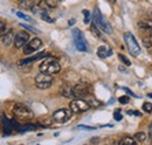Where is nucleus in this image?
Segmentation results:
<instances>
[{
	"label": "nucleus",
	"mask_w": 152,
	"mask_h": 145,
	"mask_svg": "<svg viewBox=\"0 0 152 145\" xmlns=\"http://www.w3.org/2000/svg\"><path fill=\"white\" fill-rule=\"evenodd\" d=\"M93 22L95 23L101 31H103L104 33H107V34H111V33H113V28H111V26H110L109 22L104 19V17L102 15V13H101V11H99L98 8H95V10H94Z\"/></svg>",
	"instance_id": "f257e3e1"
},
{
	"label": "nucleus",
	"mask_w": 152,
	"mask_h": 145,
	"mask_svg": "<svg viewBox=\"0 0 152 145\" xmlns=\"http://www.w3.org/2000/svg\"><path fill=\"white\" fill-rule=\"evenodd\" d=\"M40 72L49 74V75H56L61 72V66L57 60H54V59L45 60L40 64Z\"/></svg>",
	"instance_id": "f03ea898"
},
{
	"label": "nucleus",
	"mask_w": 152,
	"mask_h": 145,
	"mask_svg": "<svg viewBox=\"0 0 152 145\" xmlns=\"http://www.w3.org/2000/svg\"><path fill=\"white\" fill-rule=\"evenodd\" d=\"M34 82H35V86H37L38 89L45 90V89L50 88V86L54 82V78H53V75H49V74L41 72L35 76Z\"/></svg>",
	"instance_id": "7ed1b4c3"
},
{
	"label": "nucleus",
	"mask_w": 152,
	"mask_h": 145,
	"mask_svg": "<svg viewBox=\"0 0 152 145\" xmlns=\"http://www.w3.org/2000/svg\"><path fill=\"white\" fill-rule=\"evenodd\" d=\"M72 33H73V39H74L76 49L80 51V52H88L89 51L88 42H87L86 37L83 35V33L78 28H74Z\"/></svg>",
	"instance_id": "20e7f679"
},
{
	"label": "nucleus",
	"mask_w": 152,
	"mask_h": 145,
	"mask_svg": "<svg viewBox=\"0 0 152 145\" xmlns=\"http://www.w3.org/2000/svg\"><path fill=\"white\" fill-rule=\"evenodd\" d=\"M12 112L19 119H31V118H33L32 110L28 107H26L25 104H21V103H15L13 105Z\"/></svg>",
	"instance_id": "39448f33"
},
{
	"label": "nucleus",
	"mask_w": 152,
	"mask_h": 145,
	"mask_svg": "<svg viewBox=\"0 0 152 145\" xmlns=\"http://www.w3.org/2000/svg\"><path fill=\"white\" fill-rule=\"evenodd\" d=\"M124 41H125V45L128 47L129 53L132 56H138V55L140 54V47L137 43V40L134 39V36L131 33L128 32V33L124 34Z\"/></svg>",
	"instance_id": "423d86ee"
},
{
	"label": "nucleus",
	"mask_w": 152,
	"mask_h": 145,
	"mask_svg": "<svg viewBox=\"0 0 152 145\" xmlns=\"http://www.w3.org/2000/svg\"><path fill=\"white\" fill-rule=\"evenodd\" d=\"M90 84L87 82H80L73 87V97L74 98H86L90 95Z\"/></svg>",
	"instance_id": "0eeeda50"
},
{
	"label": "nucleus",
	"mask_w": 152,
	"mask_h": 145,
	"mask_svg": "<svg viewBox=\"0 0 152 145\" xmlns=\"http://www.w3.org/2000/svg\"><path fill=\"white\" fill-rule=\"evenodd\" d=\"M69 109L73 111V114H81V112H84V111L89 110L90 105L88 104V102L86 100L76 98V100H73L69 103Z\"/></svg>",
	"instance_id": "6e6552de"
},
{
	"label": "nucleus",
	"mask_w": 152,
	"mask_h": 145,
	"mask_svg": "<svg viewBox=\"0 0 152 145\" xmlns=\"http://www.w3.org/2000/svg\"><path fill=\"white\" fill-rule=\"evenodd\" d=\"M73 111L70 109H58L53 114V119L57 123H66L70 119Z\"/></svg>",
	"instance_id": "1a4fd4ad"
},
{
	"label": "nucleus",
	"mask_w": 152,
	"mask_h": 145,
	"mask_svg": "<svg viewBox=\"0 0 152 145\" xmlns=\"http://www.w3.org/2000/svg\"><path fill=\"white\" fill-rule=\"evenodd\" d=\"M41 46H42V41L39 39V37H34V39H32L31 41H28L25 46H23V54L26 55H31L33 54L34 52H37L38 49L41 48Z\"/></svg>",
	"instance_id": "9d476101"
},
{
	"label": "nucleus",
	"mask_w": 152,
	"mask_h": 145,
	"mask_svg": "<svg viewBox=\"0 0 152 145\" xmlns=\"http://www.w3.org/2000/svg\"><path fill=\"white\" fill-rule=\"evenodd\" d=\"M29 41V33L26 31H21L19 33L15 34V39H14V47L17 49L23 48V46Z\"/></svg>",
	"instance_id": "9b49d317"
},
{
	"label": "nucleus",
	"mask_w": 152,
	"mask_h": 145,
	"mask_svg": "<svg viewBox=\"0 0 152 145\" xmlns=\"http://www.w3.org/2000/svg\"><path fill=\"white\" fill-rule=\"evenodd\" d=\"M14 39H15V34H14V31H13V29H8V31L6 32V34L1 37L2 43H4V46H6V47L13 45V43H14Z\"/></svg>",
	"instance_id": "f8f14e48"
},
{
	"label": "nucleus",
	"mask_w": 152,
	"mask_h": 145,
	"mask_svg": "<svg viewBox=\"0 0 152 145\" xmlns=\"http://www.w3.org/2000/svg\"><path fill=\"white\" fill-rule=\"evenodd\" d=\"M47 55H48V53H47V52L39 53V54L32 56V57H28V59H25V60H21V61H19V66H26V64L33 63L34 61H38V60L42 59V57H45V56H47Z\"/></svg>",
	"instance_id": "ddd939ff"
},
{
	"label": "nucleus",
	"mask_w": 152,
	"mask_h": 145,
	"mask_svg": "<svg viewBox=\"0 0 152 145\" xmlns=\"http://www.w3.org/2000/svg\"><path fill=\"white\" fill-rule=\"evenodd\" d=\"M113 55V49L108 46H99L97 48V56L101 59H107Z\"/></svg>",
	"instance_id": "4468645a"
},
{
	"label": "nucleus",
	"mask_w": 152,
	"mask_h": 145,
	"mask_svg": "<svg viewBox=\"0 0 152 145\" xmlns=\"http://www.w3.org/2000/svg\"><path fill=\"white\" fill-rule=\"evenodd\" d=\"M60 94H61L63 97H67V98L73 97V87H70L69 84H63V86L60 88Z\"/></svg>",
	"instance_id": "2eb2a0df"
},
{
	"label": "nucleus",
	"mask_w": 152,
	"mask_h": 145,
	"mask_svg": "<svg viewBox=\"0 0 152 145\" xmlns=\"http://www.w3.org/2000/svg\"><path fill=\"white\" fill-rule=\"evenodd\" d=\"M19 6L23 10H32L37 2V0H18Z\"/></svg>",
	"instance_id": "dca6fc26"
},
{
	"label": "nucleus",
	"mask_w": 152,
	"mask_h": 145,
	"mask_svg": "<svg viewBox=\"0 0 152 145\" xmlns=\"http://www.w3.org/2000/svg\"><path fill=\"white\" fill-rule=\"evenodd\" d=\"M86 98H87L86 101L88 102V104L90 105V108H97V107H99V105L102 104V103H101L98 100H96L93 95H88Z\"/></svg>",
	"instance_id": "f3484780"
},
{
	"label": "nucleus",
	"mask_w": 152,
	"mask_h": 145,
	"mask_svg": "<svg viewBox=\"0 0 152 145\" xmlns=\"http://www.w3.org/2000/svg\"><path fill=\"white\" fill-rule=\"evenodd\" d=\"M139 28L144 29V31H150L152 29V20H143L139 22Z\"/></svg>",
	"instance_id": "a211bd4d"
},
{
	"label": "nucleus",
	"mask_w": 152,
	"mask_h": 145,
	"mask_svg": "<svg viewBox=\"0 0 152 145\" xmlns=\"http://www.w3.org/2000/svg\"><path fill=\"white\" fill-rule=\"evenodd\" d=\"M136 143H137V141L134 138H132V137H129V136L124 137L123 139H121L118 142V144H122V145H134Z\"/></svg>",
	"instance_id": "6ab92c4d"
},
{
	"label": "nucleus",
	"mask_w": 152,
	"mask_h": 145,
	"mask_svg": "<svg viewBox=\"0 0 152 145\" xmlns=\"http://www.w3.org/2000/svg\"><path fill=\"white\" fill-rule=\"evenodd\" d=\"M35 129H37V125H34V124H25L22 127H19L17 130L20 132H26V131H33Z\"/></svg>",
	"instance_id": "aec40b11"
},
{
	"label": "nucleus",
	"mask_w": 152,
	"mask_h": 145,
	"mask_svg": "<svg viewBox=\"0 0 152 145\" xmlns=\"http://www.w3.org/2000/svg\"><path fill=\"white\" fill-rule=\"evenodd\" d=\"M146 138H148V135H146L145 132H137V133L134 135V139H136L137 142H139V143L145 142Z\"/></svg>",
	"instance_id": "412c9836"
},
{
	"label": "nucleus",
	"mask_w": 152,
	"mask_h": 145,
	"mask_svg": "<svg viewBox=\"0 0 152 145\" xmlns=\"http://www.w3.org/2000/svg\"><path fill=\"white\" fill-rule=\"evenodd\" d=\"M40 18L42 19V20H45V21H47V22H50V23H53L54 22V19L52 18L49 14H48V11H45V12H42L40 15H39Z\"/></svg>",
	"instance_id": "4be33fe9"
},
{
	"label": "nucleus",
	"mask_w": 152,
	"mask_h": 145,
	"mask_svg": "<svg viewBox=\"0 0 152 145\" xmlns=\"http://www.w3.org/2000/svg\"><path fill=\"white\" fill-rule=\"evenodd\" d=\"M90 31H91V33H93L96 37H102V35H101V32H99L101 29H99V28L96 26L94 22H93V25L90 26Z\"/></svg>",
	"instance_id": "5701e85b"
},
{
	"label": "nucleus",
	"mask_w": 152,
	"mask_h": 145,
	"mask_svg": "<svg viewBox=\"0 0 152 145\" xmlns=\"http://www.w3.org/2000/svg\"><path fill=\"white\" fill-rule=\"evenodd\" d=\"M45 2L47 4V6L49 8H55L58 6V4L61 2V0H45Z\"/></svg>",
	"instance_id": "b1692460"
},
{
	"label": "nucleus",
	"mask_w": 152,
	"mask_h": 145,
	"mask_svg": "<svg viewBox=\"0 0 152 145\" xmlns=\"http://www.w3.org/2000/svg\"><path fill=\"white\" fill-rule=\"evenodd\" d=\"M7 31H8L7 29V23L5 21H1L0 20V37H2V36L5 35Z\"/></svg>",
	"instance_id": "393cba45"
},
{
	"label": "nucleus",
	"mask_w": 152,
	"mask_h": 145,
	"mask_svg": "<svg viewBox=\"0 0 152 145\" xmlns=\"http://www.w3.org/2000/svg\"><path fill=\"white\" fill-rule=\"evenodd\" d=\"M143 110H144L146 114H151L152 103H150V102H144V103H143Z\"/></svg>",
	"instance_id": "a878e982"
},
{
	"label": "nucleus",
	"mask_w": 152,
	"mask_h": 145,
	"mask_svg": "<svg viewBox=\"0 0 152 145\" xmlns=\"http://www.w3.org/2000/svg\"><path fill=\"white\" fill-rule=\"evenodd\" d=\"M118 59H119V60H121V61H122V62H123L125 66H128V67H129V66H131V61H130L128 57H125L124 55L118 54Z\"/></svg>",
	"instance_id": "bb28decb"
},
{
	"label": "nucleus",
	"mask_w": 152,
	"mask_h": 145,
	"mask_svg": "<svg viewBox=\"0 0 152 145\" xmlns=\"http://www.w3.org/2000/svg\"><path fill=\"white\" fill-rule=\"evenodd\" d=\"M83 14H84V23H86V25H88V23L90 22L91 14H90V12H89V11H87V10H83Z\"/></svg>",
	"instance_id": "cd10ccee"
},
{
	"label": "nucleus",
	"mask_w": 152,
	"mask_h": 145,
	"mask_svg": "<svg viewBox=\"0 0 152 145\" xmlns=\"http://www.w3.org/2000/svg\"><path fill=\"white\" fill-rule=\"evenodd\" d=\"M143 45H144V47L145 48H152V41L151 39H149V37H143Z\"/></svg>",
	"instance_id": "c85d7f7f"
},
{
	"label": "nucleus",
	"mask_w": 152,
	"mask_h": 145,
	"mask_svg": "<svg viewBox=\"0 0 152 145\" xmlns=\"http://www.w3.org/2000/svg\"><path fill=\"white\" fill-rule=\"evenodd\" d=\"M118 102H119L121 104H128V103L130 102V97H129V96H121V97L118 98Z\"/></svg>",
	"instance_id": "c756f323"
},
{
	"label": "nucleus",
	"mask_w": 152,
	"mask_h": 145,
	"mask_svg": "<svg viewBox=\"0 0 152 145\" xmlns=\"http://www.w3.org/2000/svg\"><path fill=\"white\" fill-rule=\"evenodd\" d=\"M114 118L116 121H122V118H123V116H122V114H121V109H117L116 111L114 112Z\"/></svg>",
	"instance_id": "7c9ffc66"
},
{
	"label": "nucleus",
	"mask_w": 152,
	"mask_h": 145,
	"mask_svg": "<svg viewBox=\"0 0 152 145\" xmlns=\"http://www.w3.org/2000/svg\"><path fill=\"white\" fill-rule=\"evenodd\" d=\"M20 26L23 27V28H26V29H28V31H31V32H33V33H39L38 29H35V28H33V27H31V26H28L26 23H20Z\"/></svg>",
	"instance_id": "2f4dec72"
},
{
	"label": "nucleus",
	"mask_w": 152,
	"mask_h": 145,
	"mask_svg": "<svg viewBox=\"0 0 152 145\" xmlns=\"http://www.w3.org/2000/svg\"><path fill=\"white\" fill-rule=\"evenodd\" d=\"M15 13H17V15H18L20 19H23V20H26V21H31V20H32L29 17H27L26 14H23L22 12H15Z\"/></svg>",
	"instance_id": "473e14b6"
},
{
	"label": "nucleus",
	"mask_w": 152,
	"mask_h": 145,
	"mask_svg": "<svg viewBox=\"0 0 152 145\" xmlns=\"http://www.w3.org/2000/svg\"><path fill=\"white\" fill-rule=\"evenodd\" d=\"M78 129H83V130H95L96 127H86V125H78Z\"/></svg>",
	"instance_id": "72a5a7b5"
},
{
	"label": "nucleus",
	"mask_w": 152,
	"mask_h": 145,
	"mask_svg": "<svg viewBox=\"0 0 152 145\" xmlns=\"http://www.w3.org/2000/svg\"><path fill=\"white\" fill-rule=\"evenodd\" d=\"M128 115H136V116H142L139 111H128Z\"/></svg>",
	"instance_id": "f704fd0d"
},
{
	"label": "nucleus",
	"mask_w": 152,
	"mask_h": 145,
	"mask_svg": "<svg viewBox=\"0 0 152 145\" xmlns=\"http://www.w3.org/2000/svg\"><path fill=\"white\" fill-rule=\"evenodd\" d=\"M123 89L126 91V92H128V94H129L130 96H132V97H136V94H133V92L131 90H130V89H128V88H123Z\"/></svg>",
	"instance_id": "c9c22d12"
},
{
	"label": "nucleus",
	"mask_w": 152,
	"mask_h": 145,
	"mask_svg": "<svg viewBox=\"0 0 152 145\" xmlns=\"http://www.w3.org/2000/svg\"><path fill=\"white\" fill-rule=\"evenodd\" d=\"M73 23H75V19H72V20H69V25L72 26Z\"/></svg>",
	"instance_id": "e433bc0d"
},
{
	"label": "nucleus",
	"mask_w": 152,
	"mask_h": 145,
	"mask_svg": "<svg viewBox=\"0 0 152 145\" xmlns=\"http://www.w3.org/2000/svg\"><path fill=\"white\" fill-rule=\"evenodd\" d=\"M99 139L98 138H94V139H91V143H96V142H98Z\"/></svg>",
	"instance_id": "4c0bfd02"
},
{
	"label": "nucleus",
	"mask_w": 152,
	"mask_h": 145,
	"mask_svg": "<svg viewBox=\"0 0 152 145\" xmlns=\"http://www.w3.org/2000/svg\"><path fill=\"white\" fill-rule=\"evenodd\" d=\"M150 138H151V143H152V129H151V135H150Z\"/></svg>",
	"instance_id": "58836bf2"
},
{
	"label": "nucleus",
	"mask_w": 152,
	"mask_h": 145,
	"mask_svg": "<svg viewBox=\"0 0 152 145\" xmlns=\"http://www.w3.org/2000/svg\"><path fill=\"white\" fill-rule=\"evenodd\" d=\"M151 36H152V29H151Z\"/></svg>",
	"instance_id": "ea45409f"
},
{
	"label": "nucleus",
	"mask_w": 152,
	"mask_h": 145,
	"mask_svg": "<svg viewBox=\"0 0 152 145\" xmlns=\"http://www.w3.org/2000/svg\"><path fill=\"white\" fill-rule=\"evenodd\" d=\"M107 1H110V0H107Z\"/></svg>",
	"instance_id": "a19ab883"
},
{
	"label": "nucleus",
	"mask_w": 152,
	"mask_h": 145,
	"mask_svg": "<svg viewBox=\"0 0 152 145\" xmlns=\"http://www.w3.org/2000/svg\"><path fill=\"white\" fill-rule=\"evenodd\" d=\"M114 1H116V0H114Z\"/></svg>",
	"instance_id": "79ce46f5"
}]
</instances>
